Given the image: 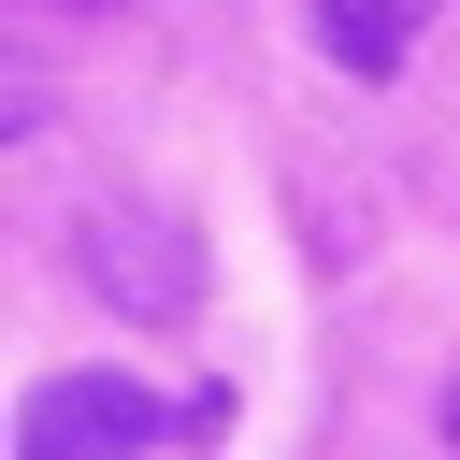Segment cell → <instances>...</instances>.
Here are the masks:
<instances>
[{"label": "cell", "mask_w": 460, "mask_h": 460, "mask_svg": "<svg viewBox=\"0 0 460 460\" xmlns=\"http://www.w3.org/2000/svg\"><path fill=\"white\" fill-rule=\"evenodd\" d=\"M72 273H86L115 316H144V331H187V316H201V230H187V201H144V187L86 201V216H72Z\"/></svg>", "instance_id": "cell-1"}, {"label": "cell", "mask_w": 460, "mask_h": 460, "mask_svg": "<svg viewBox=\"0 0 460 460\" xmlns=\"http://www.w3.org/2000/svg\"><path fill=\"white\" fill-rule=\"evenodd\" d=\"M172 431H187V402H158L129 359L29 374V402H14V460H144V446H172Z\"/></svg>", "instance_id": "cell-2"}, {"label": "cell", "mask_w": 460, "mask_h": 460, "mask_svg": "<svg viewBox=\"0 0 460 460\" xmlns=\"http://www.w3.org/2000/svg\"><path fill=\"white\" fill-rule=\"evenodd\" d=\"M417 29H431V0H316V58L359 72V86H388L417 58Z\"/></svg>", "instance_id": "cell-3"}, {"label": "cell", "mask_w": 460, "mask_h": 460, "mask_svg": "<svg viewBox=\"0 0 460 460\" xmlns=\"http://www.w3.org/2000/svg\"><path fill=\"white\" fill-rule=\"evenodd\" d=\"M446 446H460V388H446Z\"/></svg>", "instance_id": "cell-4"}, {"label": "cell", "mask_w": 460, "mask_h": 460, "mask_svg": "<svg viewBox=\"0 0 460 460\" xmlns=\"http://www.w3.org/2000/svg\"><path fill=\"white\" fill-rule=\"evenodd\" d=\"M43 14H101V0H43Z\"/></svg>", "instance_id": "cell-5"}]
</instances>
